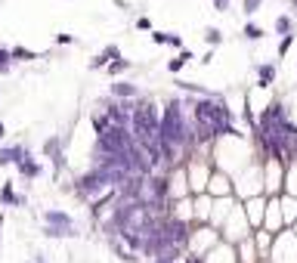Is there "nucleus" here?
<instances>
[{"label":"nucleus","mask_w":297,"mask_h":263,"mask_svg":"<svg viewBox=\"0 0 297 263\" xmlns=\"http://www.w3.org/2000/svg\"><path fill=\"white\" fill-rule=\"evenodd\" d=\"M276 74H279V65H276V62H260V65H257V87H260V90L273 87Z\"/></svg>","instance_id":"nucleus-5"},{"label":"nucleus","mask_w":297,"mask_h":263,"mask_svg":"<svg viewBox=\"0 0 297 263\" xmlns=\"http://www.w3.org/2000/svg\"><path fill=\"white\" fill-rule=\"evenodd\" d=\"M205 44L210 50L220 47V44H223V31H220V28H205Z\"/></svg>","instance_id":"nucleus-17"},{"label":"nucleus","mask_w":297,"mask_h":263,"mask_svg":"<svg viewBox=\"0 0 297 263\" xmlns=\"http://www.w3.org/2000/svg\"><path fill=\"white\" fill-rule=\"evenodd\" d=\"M210 3H214L217 13H226V10H229V0H210Z\"/></svg>","instance_id":"nucleus-24"},{"label":"nucleus","mask_w":297,"mask_h":263,"mask_svg":"<svg viewBox=\"0 0 297 263\" xmlns=\"http://www.w3.org/2000/svg\"><path fill=\"white\" fill-rule=\"evenodd\" d=\"M220 137H235L239 140L232 108L226 105V99L220 96V93L198 96V103H195V140L210 142V140H220Z\"/></svg>","instance_id":"nucleus-1"},{"label":"nucleus","mask_w":297,"mask_h":263,"mask_svg":"<svg viewBox=\"0 0 297 263\" xmlns=\"http://www.w3.org/2000/svg\"><path fill=\"white\" fill-rule=\"evenodd\" d=\"M6 137V127H3V121H0V140H3Z\"/></svg>","instance_id":"nucleus-25"},{"label":"nucleus","mask_w":297,"mask_h":263,"mask_svg":"<svg viewBox=\"0 0 297 263\" xmlns=\"http://www.w3.org/2000/svg\"><path fill=\"white\" fill-rule=\"evenodd\" d=\"M53 40H56L59 47H71V44H74V40H78V37H71V35H62V31H59V35H56Z\"/></svg>","instance_id":"nucleus-22"},{"label":"nucleus","mask_w":297,"mask_h":263,"mask_svg":"<svg viewBox=\"0 0 297 263\" xmlns=\"http://www.w3.org/2000/svg\"><path fill=\"white\" fill-rule=\"evenodd\" d=\"M44 235L47 239H71V235H78V226H74V220L65 210H47L44 214Z\"/></svg>","instance_id":"nucleus-3"},{"label":"nucleus","mask_w":297,"mask_h":263,"mask_svg":"<svg viewBox=\"0 0 297 263\" xmlns=\"http://www.w3.org/2000/svg\"><path fill=\"white\" fill-rule=\"evenodd\" d=\"M137 28H140V31H149V35L155 31V28H152V19H149V16H140V19H137Z\"/></svg>","instance_id":"nucleus-23"},{"label":"nucleus","mask_w":297,"mask_h":263,"mask_svg":"<svg viewBox=\"0 0 297 263\" xmlns=\"http://www.w3.org/2000/svg\"><path fill=\"white\" fill-rule=\"evenodd\" d=\"M115 59H121V50H118L115 44H108V47L103 50V53H96V56H93V59H90V65H87V69H90V71H99V69H108V62H115Z\"/></svg>","instance_id":"nucleus-4"},{"label":"nucleus","mask_w":297,"mask_h":263,"mask_svg":"<svg viewBox=\"0 0 297 263\" xmlns=\"http://www.w3.org/2000/svg\"><path fill=\"white\" fill-rule=\"evenodd\" d=\"M285 3H288V6H294V10H297V0H285Z\"/></svg>","instance_id":"nucleus-26"},{"label":"nucleus","mask_w":297,"mask_h":263,"mask_svg":"<svg viewBox=\"0 0 297 263\" xmlns=\"http://www.w3.org/2000/svg\"><path fill=\"white\" fill-rule=\"evenodd\" d=\"M152 40H155L158 47H174V50H186L183 37H180V35H171V31H152Z\"/></svg>","instance_id":"nucleus-10"},{"label":"nucleus","mask_w":297,"mask_h":263,"mask_svg":"<svg viewBox=\"0 0 297 263\" xmlns=\"http://www.w3.org/2000/svg\"><path fill=\"white\" fill-rule=\"evenodd\" d=\"M263 6V0H242V10H245V16H254Z\"/></svg>","instance_id":"nucleus-21"},{"label":"nucleus","mask_w":297,"mask_h":263,"mask_svg":"<svg viewBox=\"0 0 297 263\" xmlns=\"http://www.w3.org/2000/svg\"><path fill=\"white\" fill-rule=\"evenodd\" d=\"M16 171H19V174L25 176V180H35V176L44 174V164H37V161L31 158V155H25V158L19 161V164H16Z\"/></svg>","instance_id":"nucleus-8"},{"label":"nucleus","mask_w":297,"mask_h":263,"mask_svg":"<svg viewBox=\"0 0 297 263\" xmlns=\"http://www.w3.org/2000/svg\"><path fill=\"white\" fill-rule=\"evenodd\" d=\"M242 35H245V37H248V40H263V37H266V31H263V28H260V25H257V22H245V28H242Z\"/></svg>","instance_id":"nucleus-16"},{"label":"nucleus","mask_w":297,"mask_h":263,"mask_svg":"<svg viewBox=\"0 0 297 263\" xmlns=\"http://www.w3.org/2000/svg\"><path fill=\"white\" fill-rule=\"evenodd\" d=\"M130 69H133V62L121 56V59H115V62H108L105 71H108V78H118V74H124V71H130Z\"/></svg>","instance_id":"nucleus-14"},{"label":"nucleus","mask_w":297,"mask_h":263,"mask_svg":"<svg viewBox=\"0 0 297 263\" xmlns=\"http://www.w3.org/2000/svg\"><path fill=\"white\" fill-rule=\"evenodd\" d=\"M13 59H22V62H35L37 53H31V50H25V47H13Z\"/></svg>","instance_id":"nucleus-19"},{"label":"nucleus","mask_w":297,"mask_h":263,"mask_svg":"<svg viewBox=\"0 0 297 263\" xmlns=\"http://www.w3.org/2000/svg\"><path fill=\"white\" fill-rule=\"evenodd\" d=\"M161 140H167L171 146H176V149H189V146H195V124H189L186 121V115H183V103L180 99H167L164 103V112H161Z\"/></svg>","instance_id":"nucleus-2"},{"label":"nucleus","mask_w":297,"mask_h":263,"mask_svg":"<svg viewBox=\"0 0 297 263\" xmlns=\"http://www.w3.org/2000/svg\"><path fill=\"white\" fill-rule=\"evenodd\" d=\"M112 96L115 99H137L140 96V87L137 84H130V81H112Z\"/></svg>","instance_id":"nucleus-6"},{"label":"nucleus","mask_w":297,"mask_h":263,"mask_svg":"<svg viewBox=\"0 0 297 263\" xmlns=\"http://www.w3.org/2000/svg\"><path fill=\"white\" fill-rule=\"evenodd\" d=\"M174 84H176L180 90H186V93H195V96H210V90L201 87V84H192V81H183V78H176Z\"/></svg>","instance_id":"nucleus-15"},{"label":"nucleus","mask_w":297,"mask_h":263,"mask_svg":"<svg viewBox=\"0 0 297 263\" xmlns=\"http://www.w3.org/2000/svg\"><path fill=\"white\" fill-rule=\"evenodd\" d=\"M37 263H44V257H37Z\"/></svg>","instance_id":"nucleus-29"},{"label":"nucleus","mask_w":297,"mask_h":263,"mask_svg":"<svg viewBox=\"0 0 297 263\" xmlns=\"http://www.w3.org/2000/svg\"><path fill=\"white\" fill-rule=\"evenodd\" d=\"M149 263H167V260H149Z\"/></svg>","instance_id":"nucleus-27"},{"label":"nucleus","mask_w":297,"mask_h":263,"mask_svg":"<svg viewBox=\"0 0 297 263\" xmlns=\"http://www.w3.org/2000/svg\"><path fill=\"white\" fill-rule=\"evenodd\" d=\"M0 229H3V214H0Z\"/></svg>","instance_id":"nucleus-28"},{"label":"nucleus","mask_w":297,"mask_h":263,"mask_svg":"<svg viewBox=\"0 0 297 263\" xmlns=\"http://www.w3.org/2000/svg\"><path fill=\"white\" fill-rule=\"evenodd\" d=\"M0 201H3L6 208H22L25 205V198L13 189V183H3V189H0Z\"/></svg>","instance_id":"nucleus-11"},{"label":"nucleus","mask_w":297,"mask_h":263,"mask_svg":"<svg viewBox=\"0 0 297 263\" xmlns=\"http://www.w3.org/2000/svg\"><path fill=\"white\" fill-rule=\"evenodd\" d=\"M10 65H13V50L0 47V74H6V71H10Z\"/></svg>","instance_id":"nucleus-18"},{"label":"nucleus","mask_w":297,"mask_h":263,"mask_svg":"<svg viewBox=\"0 0 297 263\" xmlns=\"http://www.w3.org/2000/svg\"><path fill=\"white\" fill-rule=\"evenodd\" d=\"M44 155H50V158H53V167H56V171H62V167H65V155H62V140H47L44 142Z\"/></svg>","instance_id":"nucleus-7"},{"label":"nucleus","mask_w":297,"mask_h":263,"mask_svg":"<svg viewBox=\"0 0 297 263\" xmlns=\"http://www.w3.org/2000/svg\"><path fill=\"white\" fill-rule=\"evenodd\" d=\"M25 155H28V149H25V146H6V149H0V167L19 164Z\"/></svg>","instance_id":"nucleus-9"},{"label":"nucleus","mask_w":297,"mask_h":263,"mask_svg":"<svg viewBox=\"0 0 297 263\" xmlns=\"http://www.w3.org/2000/svg\"><path fill=\"white\" fill-rule=\"evenodd\" d=\"M291 47H294V35H285V37H279V47H276V53H279V56H285Z\"/></svg>","instance_id":"nucleus-20"},{"label":"nucleus","mask_w":297,"mask_h":263,"mask_svg":"<svg viewBox=\"0 0 297 263\" xmlns=\"http://www.w3.org/2000/svg\"><path fill=\"white\" fill-rule=\"evenodd\" d=\"M192 50H180V56H174L171 59V62H167V71H171V74H180L183 69H186V62H192Z\"/></svg>","instance_id":"nucleus-12"},{"label":"nucleus","mask_w":297,"mask_h":263,"mask_svg":"<svg viewBox=\"0 0 297 263\" xmlns=\"http://www.w3.org/2000/svg\"><path fill=\"white\" fill-rule=\"evenodd\" d=\"M276 35H279V37H285V35H294V16H288V13L276 16Z\"/></svg>","instance_id":"nucleus-13"}]
</instances>
